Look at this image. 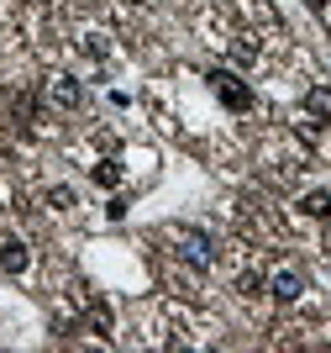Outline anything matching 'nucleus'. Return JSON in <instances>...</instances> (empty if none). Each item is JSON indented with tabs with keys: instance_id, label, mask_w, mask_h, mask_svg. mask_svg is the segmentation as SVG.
Masks as SVG:
<instances>
[{
	"instance_id": "nucleus-9",
	"label": "nucleus",
	"mask_w": 331,
	"mask_h": 353,
	"mask_svg": "<svg viewBox=\"0 0 331 353\" xmlns=\"http://www.w3.org/2000/svg\"><path fill=\"white\" fill-rule=\"evenodd\" d=\"M89 327H95L100 338H111V327H116V311L105 306V301H89Z\"/></svg>"
},
{
	"instance_id": "nucleus-11",
	"label": "nucleus",
	"mask_w": 331,
	"mask_h": 353,
	"mask_svg": "<svg viewBox=\"0 0 331 353\" xmlns=\"http://www.w3.org/2000/svg\"><path fill=\"white\" fill-rule=\"evenodd\" d=\"M237 290H242V295H263V290H268V280H258V274H242V280H237Z\"/></svg>"
},
{
	"instance_id": "nucleus-4",
	"label": "nucleus",
	"mask_w": 331,
	"mask_h": 353,
	"mask_svg": "<svg viewBox=\"0 0 331 353\" xmlns=\"http://www.w3.org/2000/svg\"><path fill=\"white\" fill-rule=\"evenodd\" d=\"M47 101L63 105V111H79V105H85V85H79V79H69V74H58L53 85H47Z\"/></svg>"
},
{
	"instance_id": "nucleus-12",
	"label": "nucleus",
	"mask_w": 331,
	"mask_h": 353,
	"mask_svg": "<svg viewBox=\"0 0 331 353\" xmlns=\"http://www.w3.org/2000/svg\"><path fill=\"white\" fill-rule=\"evenodd\" d=\"M305 6H310V11H326V0H305Z\"/></svg>"
},
{
	"instance_id": "nucleus-10",
	"label": "nucleus",
	"mask_w": 331,
	"mask_h": 353,
	"mask_svg": "<svg viewBox=\"0 0 331 353\" xmlns=\"http://www.w3.org/2000/svg\"><path fill=\"white\" fill-rule=\"evenodd\" d=\"M47 206H53V211H69L74 206V190H69V185H53V190H47Z\"/></svg>"
},
{
	"instance_id": "nucleus-5",
	"label": "nucleus",
	"mask_w": 331,
	"mask_h": 353,
	"mask_svg": "<svg viewBox=\"0 0 331 353\" xmlns=\"http://www.w3.org/2000/svg\"><path fill=\"white\" fill-rule=\"evenodd\" d=\"M305 111H310L321 127H331V90L326 85H310V90H305Z\"/></svg>"
},
{
	"instance_id": "nucleus-7",
	"label": "nucleus",
	"mask_w": 331,
	"mask_h": 353,
	"mask_svg": "<svg viewBox=\"0 0 331 353\" xmlns=\"http://www.w3.org/2000/svg\"><path fill=\"white\" fill-rule=\"evenodd\" d=\"M89 179H95L100 190H116V185H121V163H116V159H100V163H89Z\"/></svg>"
},
{
	"instance_id": "nucleus-2",
	"label": "nucleus",
	"mask_w": 331,
	"mask_h": 353,
	"mask_svg": "<svg viewBox=\"0 0 331 353\" xmlns=\"http://www.w3.org/2000/svg\"><path fill=\"white\" fill-rule=\"evenodd\" d=\"M268 295H274V301H284V306H295V301L305 295V274H300V269H274Z\"/></svg>"
},
{
	"instance_id": "nucleus-3",
	"label": "nucleus",
	"mask_w": 331,
	"mask_h": 353,
	"mask_svg": "<svg viewBox=\"0 0 331 353\" xmlns=\"http://www.w3.org/2000/svg\"><path fill=\"white\" fill-rule=\"evenodd\" d=\"M32 269V248L27 243H21V237H6V243H0V274H27Z\"/></svg>"
},
{
	"instance_id": "nucleus-1",
	"label": "nucleus",
	"mask_w": 331,
	"mask_h": 353,
	"mask_svg": "<svg viewBox=\"0 0 331 353\" xmlns=\"http://www.w3.org/2000/svg\"><path fill=\"white\" fill-rule=\"evenodd\" d=\"M205 79H211V95H216V101L226 105V111H253V105H258L253 85H247V79H237L231 69H211Z\"/></svg>"
},
{
	"instance_id": "nucleus-8",
	"label": "nucleus",
	"mask_w": 331,
	"mask_h": 353,
	"mask_svg": "<svg viewBox=\"0 0 331 353\" xmlns=\"http://www.w3.org/2000/svg\"><path fill=\"white\" fill-rule=\"evenodd\" d=\"M184 253L195 259V264H211V259H216V248H211V237H205V232H189L184 237Z\"/></svg>"
},
{
	"instance_id": "nucleus-6",
	"label": "nucleus",
	"mask_w": 331,
	"mask_h": 353,
	"mask_svg": "<svg viewBox=\"0 0 331 353\" xmlns=\"http://www.w3.org/2000/svg\"><path fill=\"white\" fill-rule=\"evenodd\" d=\"M300 211H305L310 221H326V216H331V190H305V195H300Z\"/></svg>"
}]
</instances>
